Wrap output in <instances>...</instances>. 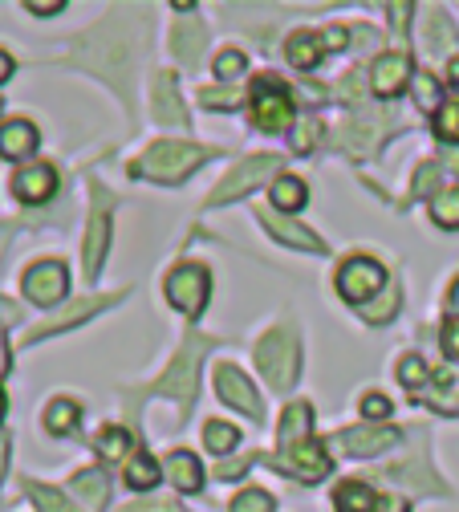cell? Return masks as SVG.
I'll return each instance as SVG.
<instances>
[{"mask_svg": "<svg viewBox=\"0 0 459 512\" xmlns=\"http://www.w3.org/2000/svg\"><path fill=\"white\" fill-rule=\"evenodd\" d=\"M204 159H208V151L195 143H155V147H147L143 159L130 163V175L151 179V183H183Z\"/></svg>", "mask_w": 459, "mask_h": 512, "instance_id": "1", "label": "cell"}, {"mask_svg": "<svg viewBox=\"0 0 459 512\" xmlns=\"http://www.w3.org/2000/svg\"><path fill=\"white\" fill-rule=\"evenodd\" d=\"M208 346H212V338L187 334V342H183V350L175 354L171 370L155 382L151 391H155V395H167V399H175V403H183V407H191V403H195V391H200V362H204Z\"/></svg>", "mask_w": 459, "mask_h": 512, "instance_id": "2", "label": "cell"}, {"mask_svg": "<svg viewBox=\"0 0 459 512\" xmlns=\"http://www.w3.org/2000/svg\"><path fill=\"white\" fill-rule=\"evenodd\" d=\"M252 122L265 135H281V131H293L297 126V106H293V94L281 78L265 74V78L252 82Z\"/></svg>", "mask_w": 459, "mask_h": 512, "instance_id": "3", "label": "cell"}, {"mask_svg": "<svg viewBox=\"0 0 459 512\" xmlns=\"http://www.w3.org/2000/svg\"><path fill=\"white\" fill-rule=\"evenodd\" d=\"M297 362H301V354H297V338L289 330H273L256 342V366L277 391H289L297 382Z\"/></svg>", "mask_w": 459, "mask_h": 512, "instance_id": "4", "label": "cell"}, {"mask_svg": "<svg viewBox=\"0 0 459 512\" xmlns=\"http://www.w3.org/2000/svg\"><path fill=\"white\" fill-rule=\"evenodd\" d=\"M208 293H212V277L204 265H179L171 277H167V301L187 313V317H200L204 305H208Z\"/></svg>", "mask_w": 459, "mask_h": 512, "instance_id": "5", "label": "cell"}, {"mask_svg": "<svg viewBox=\"0 0 459 512\" xmlns=\"http://www.w3.org/2000/svg\"><path fill=\"white\" fill-rule=\"evenodd\" d=\"M378 289H386V269L378 261H370V256H354V261H346L338 269V293H342V301L370 305V297Z\"/></svg>", "mask_w": 459, "mask_h": 512, "instance_id": "6", "label": "cell"}, {"mask_svg": "<svg viewBox=\"0 0 459 512\" xmlns=\"http://www.w3.org/2000/svg\"><path fill=\"white\" fill-rule=\"evenodd\" d=\"M277 171H281V159H277V155H256V159H244L240 167H232V171L224 175V183L212 191V200H208V204L240 200V196H248V191H252L260 179H269V175H277Z\"/></svg>", "mask_w": 459, "mask_h": 512, "instance_id": "7", "label": "cell"}, {"mask_svg": "<svg viewBox=\"0 0 459 512\" xmlns=\"http://www.w3.org/2000/svg\"><path fill=\"white\" fill-rule=\"evenodd\" d=\"M277 468L285 476H297L305 484L330 476V452L317 443V439H305V443H293V447H281L277 452Z\"/></svg>", "mask_w": 459, "mask_h": 512, "instance_id": "8", "label": "cell"}, {"mask_svg": "<svg viewBox=\"0 0 459 512\" xmlns=\"http://www.w3.org/2000/svg\"><path fill=\"white\" fill-rule=\"evenodd\" d=\"M25 297L41 309L57 305L65 293H70V269H65L61 261H37L29 273H25Z\"/></svg>", "mask_w": 459, "mask_h": 512, "instance_id": "9", "label": "cell"}, {"mask_svg": "<svg viewBox=\"0 0 459 512\" xmlns=\"http://www.w3.org/2000/svg\"><path fill=\"white\" fill-rule=\"evenodd\" d=\"M216 395L228 403V407H236L240 415H248V419H265V403H260V395H256V387L248 382V374L240 370V366H216Z\"/></svg>", "mask_w": 459, "mask_h": 512, "instance_id": "10", "label": "cell"}, {"mask_svg": "<svg viewBox=\"0 0 459 512\" xmlns=\"http://www.w3.org/2000/svg\"><path fill=\"white\" fill-rule=\"evenodd\" d=\"M403 439V431L399 427H374V423H366V427H350V431H342L338 439H334V447L342 456H358V460H366V456H382V452H390Z\"/></svg>", "mask_w": 459, "mask_h": 512, "instance_id": "11", "label": "cell"}, {"mask_svg": "<svg viewBox=\"0 0 459 512\" xmlns=\"http://www.w3.org/2000/svg\"><path fill=\"white\" fill-rule=\"evenodd\" d=\"M411 82H415V78H411V57H407L403 49H395V53H382V57L374 61L370 90H374L378 98H395V94H403Z\"/></svg>", "mask_w": 459, "mask_h": 512, "instance_id": "12", "label": "cell"}, {"mask_svg": "<svg viewBox=\"0 0 459 512\" xmlns=\"http://www.w3.org/2000/svg\"><path fill=\"white\" fill-rule=\"evenodd\" d=\"M57 191V171L49 163H29L13 175V196L21 204H45Z\"/></svg>", "mask_w": 459, "mask_h": 512, "instance_id": "13", "label": "cell"}, {"mask_svg": "<svg viewBox=\"0 0 459 512\" xmlns=\"http://www.w3.org/2000/svg\"><path fill=\"white\" fill-rule=\"evenodd\" d=\"M37 126L25 122V118H9L0 122V155L5 159H29L37 151Z\"/></svg>", "mask_w": 459, "mask_h": 512, "instance_id": "14", "label": "cell"}, {"mask_svg": "<svg viewBox=\"0 0 459 512\" xmlns=\"http://www.w3.org/2000/svg\"><path fill=\"white\" fill-rule=\"evenodd\" d=\"M106 204H110V196L102 200V208H98V200H94V216H90V236H86V277H98V269H102V256H106V240H110V212H106Z\"/></svg>", "mask_w": 459, "mask_h": 512, "instance_id": "15", "label": "cell"}, {"mask_svg": "<svg viewBox=\"0 0 459 512\" xmlns=\"http://www.w3.org/2000/svg\"><path fill=\"white\" fill-rule=\"evenodd\" d=\"M260 224H265L281 244H293V248H305V252H321V248H325L309 228H301L297 220H289V216H281V212H260Z\"/></svg>", "mask_w": 459, "mask_h": 512, "instance_id": "16", "label": "cell"}, {"mask_svg": "<svg viewBox=\"0 0 459 512\" xmlns=\"http://www.w3.org/2000/svg\"><path fill=\"white\" fill-rule=\"evenodd\" d=\"M163 472H167V480L179 492H200L204 488V468H200V460H195L191 452H171L163 460Z\"/></svg>", "mask_w": 459, "mask_h": 512, "instance_id": "17", "label": "cell"}, {"mask_svg": "<svg viewBox=\"0 0 459 512\" xmlns=\"http://www.w3.org/2000/svg\"><path fill=\"white\" fill-rule=\"evenodd\" d=\"M70 496H74L86 512H102V504L110 500V484H106V476H102L98 468H90V472H78V476L70 480Z\"/></svg>", "mask_w": 459, "mask_h": 512, "instance_id": "18", "label": "cell"}, {"mask_svg": "<svg viewBox=\"0 0 459 512\" xmlns=\"http://www.w3.org/2000/svg\"><path fill=\"white\" fill-rule=\"evenodd\" d=\"M285 57H289V66H297V70H313V66H317V61L325 57L321 33H309V29L293 33V37L285 41Z\"/></svg>", "mask_w": 459, "mask_h": 512, "instance_id": "19", "label": "cell"}, {"mask_svg": "<svg viewBox=\"0 0 459 512\" xmlns=\"http://www.w3.org/2000/svg\"><path fill=\"white\" fill-rule=\"evenodd\" d=\"M155 118L159 122H171V126H187V110L175 94V78L171 74H159L155 78Z\"/></svg>", "mask_w": 459, "mask_h": 512, "instance_id": "20", "label": "cell"}, {"mask_svg": "<svg viewBox=\"0 0 459 512\" xmlns=\"http://www.w3.org/2000/svg\"><path fill=\"white\" fill-rule=\"evenodd\" d=\"M309 431H313V407L309 403H289L285 415H281V447L305 443Z\"/></svg>", "mask_w": 459, "mask_h": 512, "instance_id": "21", "label": "cell"}, {"mask_svg": "<svg viewBox=\"0 0 459 512\" xmlns=\"http://www.w3.org/2000/svg\"><path fill=\"white\" fill-rule=\"evenodd\" d=\"M334 508L338 512H374L378 508V496L370 492V484L362 480H342L334 488Z\"/></svg>", "mask_w": 459, "mask_h": 512, "instance_id": "22", "label": "cell"}, {"mask_svg": "<svg viewBox=\"0 0 459 512\" xmlns=\"http://www.w3.org/2000/svg\"><path fill=\"white\" fill-rule=\"evenodd\" d=\"M427 49H431V53H451V57H459L455 25H451L439 9H431V13H427Z\"/></svg>", "mask_w": 459, "mask_h": 512, "instance_id": "23", "label": "cell"}, {"mask_svg": "<svg viewBox=\"0 0 459 512\" xmlns=\"http://www.w3.org/2000/svg\"><path fill=\"white\" fill-rule=\"evenodd\" d=\"M204 25H195V21H179L175 33H171V49L179 53V61H187V66H195L200 61V45H204Z\"/></svg>", "mask_w": 459, "mask_h": 512, "instance_id": "24", "label": "cell"}, {"mask_svg": "<svg viewBox=\"0 0 459 512\" xmlns=\"http://www.w3.org/2000/svg\"><path fill=\"white\" fill-rule=\"evenodd\" d=\"M78 419H82V407L74 399H53L45 407V431L49 435H70L78 427Z\"/></svg>", "mask_w": 459, "mask_h": 512, "instance_id": "25", "label": "cell"}, {"mask_svg": "<svg viewBox=\"0 0 459 512\" xmlns=\"http://www.w3.org/2000/svg\"><path fill=\"white\" fill-rule=\"evenodd\" d=\"M25 488H29V496L41 512H86L70 492H61V488H45V484H33V480Z\"/></svg>", "mask_w": 459, "mask_h": 512, "instance_id": "26", "label": "cell"}, {"mask_svg": "<svg viewBox=\"0 0 459 512\" xmlns=\"http://www.w3.org/2000/svg\"><path fill=\"white\" fill-rule=\"evenodd\" d=\"M159 476H163V468L147 456V452H135L126 460V484L135 488V492H147V488H155L159 484Z\"/></svg>", "mask_w": 459, "mask_h": 512, "instance_id": "27", "label": "cell"}, {"mask_svg": "<svg viewBox=\"0 0 459 512\" xmlns=\"http://www.w3.org/2000/svg\"><path fill=\"white\" fill-rule=\"evenodd\" d=\"M114 301H118V297H102V301H78V305H74V313H61V317H53V322L37 326V330L29 334V342H33V338H45V334H57V330H65V326H74V322H82V317H90L94 309L114 305Z\"/></svg>", "mask_w": 459, "mask_h": 512, "instance_id": "28", "label": "cell"}, {"mask_svg": "<svg viewBox=\"0 0 459 512\" xmlns=\"http://www.w3.org/2000/svg\"><path fill=\"white\" fill-rule=\"evenodd\" d=\"M273 208L277 212H301L305 208V183L297 175H281L273 183Z\"/></svg>", "mask_w": 459, "mask_h": 512, "instance_id": "29", "label": "cell"}, {"mask_svg": "<svg viewBox=\"0 0 459 512\" xmlns=\"http://www.w3.org/2000/svg\"><path fill=\"white\" fill-rule=\"evenodd\" d=\"M431 220L439 228H459V187H439L431 196Z\"/></svg>", "mask_w": 459, "mask_h": 512, "instance_id": "30", "label": "cell"}, {"mask_svg": "<svg viewBox=\"0 0 459 512\" xmlns=\"http://www.w3.org/2000/svg\"><path fill=\"white\" fill-rule=\"evenodd\" d=\"M94 447H98L102 460H126V456H130V431H122V427H102V431L94 435Z\"/></svg>", "mask_w": 459, "mask_h": 512, "instance_id": "31", "label": "cell"}, {"mask_svg": "<svg viewBox=\"0 0 459 512\" xmlns=\"http://www.w3.org/2000/svg\"><path fill=\"white\" fill-rule=\"evenodd\" d=\"M204 443H208V452H216V456H228V452H236L240 431H236L232 423H220V419H212V423L204 427Z\"/></svg>", "mask_w": 459, "mask_h": 512, "instance_id": "32", "label": "cell"}, {"mask_svg": "<svg viewBox=\"0 0 459 512\" xmlns=\"http://www.w3.org/2000/svg\"><path fill=\"white\" fill-rule=\"evenodd\" d=\"M435 135L443 143H455L459 147V102H443L439 114H435Z\"/></svg>", "mask_w": 459, "mask_h": 512, "instance_id": "33", "label": "cell"}, {"mask_svg": "<svg viewBox=\"0 0 459 512\" xmlns=\"http://www.w3.org/2000/svg\"><path fill=\"white\" fill-rule=\"evenodd\" d=\"M277 504H273V496L265 492V488H244L236 500H232V508L228 512H273Z\"/></svg>", "mask_w": 459, "mask_h": 512, "instance_id": "34", "label": "cell"}, {"mask_svg": "<svg viewBox=\"0 0 459 512\" xmlns=\"http://www.w3.org/2000/svg\"><path fill=\"white\" fill-rule=\"evenodd\" d=\"M244 66H248V61H244L240 49H224V53L216 57V78H220L224 86H232V82L244 74Z\"/></svg>", "mask_w": 459, "mask_h": 512, "instance_id": "35", "label": "cell"}, {"mask_svg": "<svg viewBox=\"0 0 459 512\" xmlns=\"http://www.w3.org/2000/svg\"><path fill=\"white\" fill-rule=\"evenodd\" d=\"M317 135H321V122H317V118H301V122L293 126V151H297V155H309V151L317 147Z\"/></svg>", "mask_w": 459, "mask_h": 512, "instance_id": "36", "label": "cell"}, {"mask_svg": "<svg viewBox=\"0 0 459 512\" xmlns=\"http://www.w3.org/2000/svg\"><path fill=\"white\" fill-rule=\"evenodd\" d=\"M427 362L419 358V354H407L403 362H399V378H403V387H411V391H419L423 387V382H427Z\"/></svg>", "mask_w": 459, "mask_h": 512, "instance_id": "37", "label": "cell"}, {"mask_svg": "<svg viewBox=\"0 0 459 512\" xmlns=\"http://www.w3.org/2000/svg\"><path fill=\"white\" fill-rule=\"evenodd\" d=\"M395 309H399V289H390L382 301H374V305H362V317L366 322H386V317H395Z\"/></svg>", "mask_w": 459, "mask_h": 512, "instance_id": "38", "label": "cell"}, {"mask_svg": "<svg viewBox=\"0 0 459 512\" xmlns=\"http://www.w3.org/2000/svg\"><path fill=\"white\" fill-rule=\"evenodd\" d=\"M415 102H419L423 110H435V114H439L443 102H439V82H435L431 74H419V78H415Z\"/></svg>", "mask_w": 459, "mask_h": 512, "instance_id": "39", "label": "cell"}, {"mask_svg": "<svg viewBox=\"0 0 459 512\" xmlns=\"http://www.w3.org/2000/svg\"><path fill=\"white\" fill-rule=\"evenodd\" d=\"M200 102H204V106H216V110H232V106H240V90H236V86L204 90V94H200Z\"/></svg>", "mask_w": 459, "mask_h": 512, "instance_id": "40", "label": "cell"}, {"mask_svg": "<svg viewBox=\"0 0 459 512\" xmlns=\"http://www.w3.org/2000/svg\"><path fill=\"white\" fill-rule=\"evenodd\" d=\"M362 415L378 427V419H390V399H386V395H366V399H362Z\"/></svg>", "mask_w": 459, "mask_h": 512, "instance_id": "41", "label": "cell"}, {"mask_svg": "<svg viewBox=\"0 0 459 512\" xmlns=\"http://www.w3.org/2000/svg\"><path fill=\"white\" fill-rule=\"evenodd\" d=\"M443 354L447 358H455L459 362V317H447V322H443Z\"/></svg>", "mask_w": 459, "mask_h": 512, "instance_id": "42", "label": "cell"}, {"mask_svg": "<svg viewBox=\"0 0 459 512\" xmlns=\"http://www.w3.org/2000/svg\"><path fill=\"white\" fill-rule=\"evenodd\" d=\"M346 41H350V29H346V25H334V29L321 33V45H325V49H342Z\"/></svg>", "mask_w": 459, "mask_h": 512, "instance_id": "43", "label": "cell"}, {"mask_svg": "<svg viewBox=\"0 0 459 512\" xmlns=\"http://www.w3.org/2000/svg\"><path fill=\"white\" fill-rule=\"evenodd\" d=\"M5 322V317H0ZM5 374H9V342H5V330H0V382H5Z\"/></svg>", "mask_w": 459, "mask_h": 512, "instance_id": "44", "label": "cell"}, {"mask_svg": "<svg viewBox=\"0 0 459 512\" xmlns=\"http://www.w3.org/2000/svg\"><path fill=\"white\" fill-rule=\"evenodd\" d=\"M29 13H37V17H53V13H61L65 5H61V0H53V5H25Z\"/></svg>", "mask_w": 459, "mask_h": 512, "instance_id": "45", "label": "cell"}, {"mask_svg": "<svg viewBox=\"0 0 459 512\" xmlns=\"http://www.w3.org/2000/svg\"><path fill=\"white\" fill-rule=\"evenodd\" d=\"M13 78V57L5 53V49H0V86H5Z\"/></svg>", "mask_w": 459, "mask_h": 512, "instance_id": "46", "label": "cell"}, {"mask_svg": "<svg viewBox=\"0 0 459 512\" xmlns=\"http://www.w3.org/2000/svg\"><path fill=\"white\" fill-rule=\"evenodd\" d=\"M374 512H407V504H403V500H378Z\"/></svg>", "mask_w": 459, "mask_h": 512, "instance_id": "47", "label": "cell"}, {"mask_svg": "<svg viewBox=\"0 0 459 512\" xmlns=\"http://www.w3.org/2000/svg\"><path fill=\"white\" fill-rule=\"evenodd\" d=\"M447 305H451V317H459V281L451 285V293H447Z\"/></svg>", "mask_w": 459, "mask_h": 512, "instance_id": "48", "label": "cell"}, {"mask_svg": "<svg viewBox=\"0 0 459 512\" xmlns=\"http://www.w3.org/2000/svg\"><path fill=\"white\" fill-rule=\"evenodd\" d=\"M5 464H9V439L0 435V476H5Z\"/></svg>", "mask_w": 459, "mask_h": 512, "instance_id": "49", "label": "cell"}, {"mask_svg": "<svg viewBox=\"0 0 459 512\" xmlns=\"http://www.w3.org/2000/svg\"><path fill=\"white\" fill-rule=\"evenodd\" d=\"M447 78L459 86V57H451V61H447Z\"/></svg>", "mask_w": 459, "mask_h": 512, "instance_id": "50", "label": "cell"}, {"mask_svg": "<svg viewBox=\"0 0 459 512\" xmlns=\"http://www.w3.org/2000/svg\"><path fill=\"white\" fill-rule=\"evenodd\" d=\"M0 419H5V395H0Z\"/></svg>", "mask_w": 459, "mask_h": 512, "instance_id": "51", "label": "cell"}]
</instances>
